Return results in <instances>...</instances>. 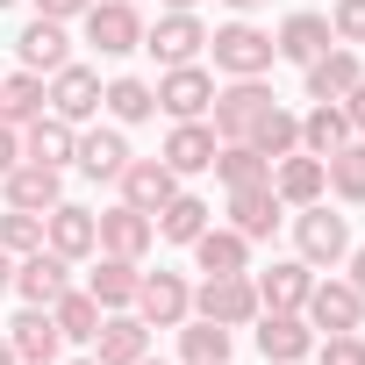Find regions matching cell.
<instances>
[{
  "label": "cell",
  "mask_w": 365,
  "mask_h": 365,
  "mask_svg": "<svg viewBox=\"0 0 365 365\" xmlns=\"http://www.w3.org/2000/svg\"><path fill=\"white\" fill-rule=\"evenodd\" d=\"M194 315H208V322H222V329H244V322H258L265 308H258L251 272H208V279L194 287Z\"/></svg>",
  "instance_id": "cell-1"
},
{
  "label": "cell",
  "mask_w": 365,
  "mask_h": 365,
  "mask_svg": "<svg viewBox=\"0 0 365 365\" xmlns=\"http://www.w3.org/2000/svg\"><path fill=\"white\" fill-rule=\"evenodd\" d=\"M208 51H215V72H230V79H265L272 72V36L265 29H251V22H222L215 36H208Z\"/></svg>",
  "instance_id": "cell-2"
},
{
  "label": "cell",
  "mask_w": 365,
  "mask_h": 365,
  "mask_svg": "<svg viewBox=\"0 0 365 365\" xmlns=\"http://www.w3.org/2000/svg\"><path fill=\"white\" fill-rule=\"evenodd\" d=\"M79 22H86V43H93L101 58H129V51H143V15H136V0H93Z\"/></svg>",
  "instance_id": "cell-3"
},
{
  "label": "cell",
  "mask_w": 365,
  "mask_h": 365,
  "mask_svg": "<svg viewBox=\"0 0 365 365\" xmlns=\"http://www.w3.org/2000/svg\"><path fill=\"white\" fill-rule=\"evenodd\" d=\"M265 108H272V93H265L258 79H230V86H215V101H208V115H215L208 129H215L222 143H244L251 122H258Z\"/></svg>",
  "instance_id": "cell-4"
},
{
  "label": "cell",
  "mask_w": 365,
  "mask_h": 365,
  "mask_svg": "<svg viewBox=\"0 0 365 365\" xmlns=\"http://www.w3.org/2000/svg\"><path fill=\"white\" fill-rule=\"evenodd\" d=\"M294 244H301V265H336V258H351V222L329 215L322 201H308L294 215Z\"/></svg>",
  "instance_id": "cell-5"
},
{
  "label": "cell",
  "mask_w": 365,
  "mask_h": 365,
  "mask_svg": "<svg viewBox=\"0 0 365 365\" xmlns=\"http://www.w3.org/2000/svg\"><path fill=\"white\" fill-rule=\"evenodd\" d=\"M301 315H308L315 336H336V329H358V322H365V294H358L351 279H315L308 301H301Z\"/></svg>",
  "instance_id": "cell-6"
},
{
  "label": "cell",
  "mask_w": 365,
  "mask_h": 365,
  "mask_svg": "<svg viewBox=\"0 0 365 365\" xmlns=\"http://www.w3.org/2000/svg\"><path fill=\"white\" fill-rule=\"evenodd\" d=\"M136 315L150 329H179V322L194 315V287L179 279V272H143L136 279Z\"/></svg>",
  "instance_id": "cell-7"
},
{
  "label": "cell",
  "mask_w": 365,
  "mask_h": 365,
  "mask_svg": "<svg viewBox=\"0 0 365 365\" xmlns=\"http://www.w3.org/2000/svg\"><path fill=\"white\" fill-rule=\"evenodd\" d=\"M143 51H150L158 65H194V58L208 51V29H201V15L165 8V15H158V29H143Z\"/></svg>",
  "instance_id": "cell-8"
},
{
  "label": "cell",
  "mask_w": 365,
  "mask_h": 365,
  "mask_svg": "<svg viewBox=\"0 0 365 365\" xmlns=\"http://www.w3.org/2000/svg\"><path fill=\"white\" fill-rule=\"evenodd\" d=\"M208 101H215V79H208L201 65H165V79H158V108H165L172 122H201Z\"/></svg>",
  "instance_id": "cell-9"
},
{
  "label": "cell",
  "mask_w": 365,
  "mask_h": 365,
  "mask_svg": "<svg viewBox=\"0 0 365 365\" xmlns=\"http://www.w3.org/2000/svg\"><path fill=\"white\" fill-rule=\"evenodd\" d=\"M65 287H72V258H58L51 244L29 251V258H15V294H22L29 308H51Z\"/></svg>",
  "instance_id": "cell-10"
},
{
  "label": "cell",
  "mask_w": 365,
  "mask_h": 365,
  "mask_svg": "<svg viewBox=\"0 0 365 365\" xmlns=\"http://www.w3.org/2000/svg\"><path fill=\"white\" fill-rule=\"evenodd\" d=\"M258 351H265L272 365H301V358L315 351L308 315H301V308H265V322H258Z\"/></svg>",
  "instance_id": "cell-11"
},
{
  "label": "cell",
  "mask_w": 365,
  "mask_h": 365,
  "mask_svg": "<svg viewBox=\"0 0 365 365\" xmlns=\"http://www.w3.org/2000/svg\"><path fill=\"white\" fill-rule=\"evenodd\" d=\"M0 187H8V208H29V215H51L58 201H65V172L58 165H15L8 179H0Z\"/></svg>",
  "instance_id": "cell-12"
},
{
  "label": "cell",
  "mask_w": 365,
  "mask_h": 365,
  "mask_svg": "<svg viewBox=\"0 0 365 365\" xmlns=\"http://www.w3.org/2000/svg\"><path fill=\"white\" fill-rule=\"evenodd\" d=\"M172 194H179V172H172L165 158H129V165H122V201H129V208L158 215Z\"/></svg>",
  "instance_id": "cell-13"
},
{
  "label": "cell",
  "mask_w": 365,
  "mask_h": 365,
  "mask_svg": "<svg viewBox=\"0 0 365 365\" xmlns=\"http://www.w3.org/2000/svg\"><path fill=\"white\" fill-rule=\"evenodd\" d=\"M51 115H65L72 129H79L86 115H101V72H86V65H58V72H51Z\"/></svg>",
  "instance_id": "cell-14"
},
{
  "label": "cell",
  "mask_w": 365,
  "mask_h": 365,
  "mask_svg": "<svg viewBox=\"0 0 365 365\" xmlns=\"http://www.w3.org/2000/svg\"><path fill=\"white\" fill-rule=\"evenodd\" d=\"M72 150H79V129H72L65 115H51V108H43L36 122H22V158H29V165H58V172H65V165H72Z\"/></svg>",
  "instance_id": "cell-15"
},
{
  "label": "cell",
  "mask_w": 365,
  "mask_h": 365,
  "mask_svg": "<svg viewBox=\"0 0 365 365\" xmlns=\"http://www.w3.org/2000/svg\"><path fill=\"white\" fill-rule=\"evenodd\" d=\"M43 244H51L58 258H93V251H101V222H93L86 208L58 201V208L43 215Z\"/></svg>",
  "instance_id": "cell-16"
},
{
  "label": "cell",
  "mask_w": 365,
  "mask_h": 365,
  "mask_svg": "<svg viewBox=\"0 0 365 365\" xmlns=\"http://www.w3.org/2000/svg\"><path fill=\"white\" fill-rule=\"evenodd\" d=\"M8 344H15V365H58V351H65L51 308H22V315L8 322Z\"/></svg>",
  "instance_id": "cell-17"
},
{
  "label": "cell",
  "mask_w": 365,
  "mask_h": 365,
  "mask_svg": "<svg viewBox=\"0 0 365 365\" xmlns=\"http://www.w3.org/2000/svg\"><path fill=\"white\" fill-rule=\"evenodd\" d=\"M143 351H150V322L143 315H122V308L101 315V329H93V358L101 365H136Z\"/></svg>",
  "instance_id": "cell-18"
},
{
  "label": "cell",
  "mask_w": 365,
  "mask_h": 365,
  "mask_svg": "<svg viewBox=\"0 0 365 365\" xmlns=\"http://www.w3.org/2000/svg\"><path fill=\"white\" fill-rule=\"evenodd\" d=\"M272 194H279L287 208H308V201H322V194H329V165H322V158H308V150L279 158V165H272Z\"/></svg>",
  "instance_id": "cell-19"
},
{
  "label": "cell",
  "mask_w": 365,
  "mask_h": 365,
  "mask_svg": "<svg viewBox=\"0 0 365 365\" xmlns=\"http://www.w3.org/2000/svg\"><path fill=\"white\" fill-rule=\"evenodd\" d=\"M279 208H287V201L272 194V179H265V187H230V230L251 237V244L279 230Z\"/></svg>",
  "instance_id": "cell-20"
},
{
  "label": "cell",
  "mask_w": 365,
  "mask_h": 365,
  "mask_svg": "<svg viewBox=\"0 0 365 365\" xmlns=\"http://www.w3.org/2000/svg\"><path fill=\"white\" fill-rule=\"evenodd\" d=\"M358 79H365V65L351 43H329L322 58H308V101H344Z\"/></svg>",
  "instance_id": "cell-21"
},
{
  "label": "cell",
  "mask_w": 365,
  "mask_h": 365,
  "mask_svg": "<svg viewBox=\"0 0 365 365\" xmlns=\"http://www.w3.org/2000/svg\"><path fill=\"white\" fill-rule=\"evenodd\" d=\"M101 222V251H115V258H143L150 244H158V222L143 215V208H108V215H93Z\"/></svg>",
  "instance_id": "cell-22"
},
{
  "label": "cell",
  "mask_w": 365,
  "mask_h": 365,
  "mask_svg": "<svg viewBox=\"0 0 365 365\" xmlns=\"http://www.w3.org/2000/svg\"><path fill=\"white\" fill-rule=\"evenodd\" d=\"M136 258H115V251H101V265L86 272V294L101 301V315H115V308H136Z\"/></svg>",
  "instance_id": "cell-23"
},
{
  "label": "cell",
  "mask_w": 365,
  "mask_h": 365,
  "mask_svg": "<svg viewBox=\"0 0 365 365\" xmlns=\"http://www.w3.org/2000/svg\"><path fill=\"white\" fill-rule=\"evenodd\" d=\"M215 150H222V136L208 122H172V136H165V165L172 172H208Z\"/></svg>",
  "instance_id": "cell-24"
},
{
  "label": "cell",
  "mask_w": 365,
  "mask_h": 365,
  "mask_svg": "<svg viewBox=\"0 0 365 365\" xmlns=\"http://www.w3.org/2000/svg\"><path fill=\"white\" fill-rule=\"evenodd\" d=\"M329 43H336V36H329V15H308V8H301V15H287V22H279V36H272V51H279V58H294V65L322 58Z\"/></svg>",
  "instance_id": "cell-25"
},
{
  "label": "cell",
  "mask_w": 365,
  "mask_h": 365,
  "mask_svg": "<svg viewBox=\"0 0 365 365\" xmlns=\"http://www.w3.org/2000/svg\"><path fill=\"white\" fill-rule=\"evenodd\" d=\"M251 287H258V308H301V301H308V287H315V265L279 258V265H272V272H258Z\"/></svg>",
  "instance_id": "cell-26"
},
{
  "label": "cell",
  "mask_w": 365,
  "mask_h": 365,
  "mask_svg": "<svg viewBox=\"0 0 365 365\" xmlns=\"http://www.w3.org/2000/svg\"><path fill=\"white\" fill-rule=\"evenodd\" d=\"M15 51H22V72H58V65H72V58H65V22H51V15H36V22L15 36Z\"/></svg>",
  "instance_id": "cell-27"
},
{
  "label": "cell",
  "mask_w": 365,
  "mask_h": 365,
  "mask_svg": "<svg viewBox=\"0 0 365 365\" xmlns=\"http://www.w3.org/2000/svg\"><path fill=\"white\" fill-rule=\"evenodd\" d=\"M72 165H79L86 179H122V165H129L122 129H86V136H79V150H72Z\"/></svg>",
  "instance_id": "cell-28"
},
{
  "label": "cell",
  "mask_w": 365,
  "mask_h": 365,
  "mask_svg": "<svg viewBox=\"0 0 365 365\" xmlns=\"http://www.w3.org/2000/svg\"><path fill=\"white\" fill-rule=\"evenodd\" d=\"M43 108H51V86H43V72H15V79H0V122H8V129L36 122Z\"/></svg>",
  "instance_id": "cell-29"
},
{
  "label": "cell",
  "mask_w": 365,
  "mask_h": 365,
  "mask_svg": "<svg viewBox=\"0 0 365 365\" xmlns=\"http://www.w3.org/2000/svg\"><path fill=\"white\" fill-rule=\"evenodd\" d=\"M344 143H351L344 108H336V101H315V108L301 115V150H308V158H329V150H344Z\"/></svg>",
  "instance_id": "cell-30"
},
{
  "label": "cell",
  "mask_w": 365,
  "mask_h": 365,
  "mask_svg": "<svg viewBox=\"0 0 365 365\" xmlns=\"http://www.w3.org/2000/svg\"><path fill=\"white\" fill-rule=\"evenodd\" d=\"M244 143H251V150H265V158L279 165V158H294V150H301V115H287V108L272 101V108L251 122V136H244Z\"/></svg>",
  "instance_id": "cell-31"
},
{
  "label": "cell",
  "mask_w": 365,
  "mask_h": 365,
  "mask_svg": "<svg viewBox=\"0 0 365 365\" xmlns=\"http://www.w3.org/2000/svg\"><path fill=\"white\" fill-rule=\"evenodd\" d=\"M194 265H201V272H251V237H237V230H201V237H194Z\"/></svg>",
  "instance_id": "cell-32"
},
{
  "label": "cell",
  "mask_w": 365,
  "mask_h": 365,
  "mask_svg": "<svg viewBox=\"0 0 365 365\" xmlns=\"http://www.w3.org/2000/svg\"><path fill=\"white\" fill-rule=\"evenodd\" d=\"M51 322H58L65 344H93V329H101V301H93L86 287H65V294L51 301Z\"/></svg>",
  "instance_id": "cell-33"
},
{
  "label": "cell",
  "mask_w": 365,
  "mask_h": 365,
  "mask_svg": "<svg viewBox=\"0 0 365 365\" xmlns=\"http://www.w3.org/2000/svg\"><path fill=\"white\" fill-rule=\"evenodd\" d=\"M101 108H108L122 129H129V122H150V115H158V86H150V79H108V86H101Z\"/></svg>",
  "instance_id": "cell-34"
},
{
  "label": "cell",
  "mask_w": 365,
  "mask_h": 365,
  "mask_svg": "<svg viewBox=\"0 0 365 365\" xmlns=\"http://www.w3.org/2000/svg\"><path fill=\"white\" fill-rule=\"evenodd\" d=\"M150 222H158V237H165V244H194V237L208 230V201H201V194H172Z\"/></svg>",
  "instance_id": "cell-35"
},
{
  "label": "cell",
  "mask_w": 365,
  "mask_h": 365,
  "mask_svg": "<svg viewBox=\"0 0 365 365\" xmlns=\"http://www.w3.org/2000/svg\"><path fill=\"white\" fill-rule=\"evenodd\" d=\"M179 358L187 365H230V329L194 315V322H179Z\"/></svg>",
  "instance_id": "cell-36"
},
{
  "label": "cell",
  "mask_w": 365,
  "mask_h": 365,
  "mask_svg": "<svg viewBox=\"0 0 365 365\" xmlns=\"http://www.w3.org/2000/svg\"><path fill=\"white\" fill-rule=\"evenodd\" d=\"M208 172H222V187H265V179H272V158L251 150V143H222Z\"/></svg>",
  "instance_id": "cell-37"
},
{
  "label": "cell",
  "mask_w": 365,
  "mask_h": 365,
  "mask_svg": "<svg viewBox=\"0 0 365 365\" xmlns=\"http://www.w3.org/2000/svg\"><path fill=\"white\" fill-rule=\"evenodd\" d=\"M0 251H8V258H29V251H43V215H29V208H8V215H0Z\"/></svg>",
  "instance_id": "cell-38"
},
{
  "label": "cell",
  "mask_w": 365,
  "mask_h": 365,
  "mask_svg": "<svg viewBox=\"0 0 365 365\" xmlns=\"http://www.w3.org/2000/svg\"><path fill=\"white\" fill-rule=\"evenodd\" d=\"M322 165H329V187H336L344 201H365V143H344V150H329Z\"/></svg>",
  "instance_id": "cell-39"
},
{
  "label": "cell",
  "mask_w": 365,
  "mask_h": 365,
  "mask_svg": "<svg viewBox=\"0 0 365 365\" xmlns=\"http://www.w3.org/2000/svg\"><path fill=\"white\" fill-rule=\"evenodd\" d=\"M308 358H315V365H365V336H358V329H336V336H322Z\"/></svg>",
  "instance_id": "cell-40"
},
{
  "label": "cell",
  "mask_w": 365,
  "mask_h": 365,
  "mask_svg": "<svg viewBox=\"0 0 365 365\" xmlns=\"http://www.w3.org/2000/svg\"><path fill=\"white\" fill-rule=\"evenodd\" d=\"M329 36H336V43H365V0H336Z\"/></svg>",
  "instance_id": "cell-41"
},
{
  "label": "cell",
  "mask_w": 365,
  "mask_h": 365,
  "mask_svg": "<svg viewBox=\"0 0 365 365\" xmlns=\"http://www.w3.org/2000/svg\"><path fill=\"white\" fill-rule=\"evenodd\" d=\"M336 108H344V122H351V136H365V79H358V86H351V93H344Z\"/></svg>",
  "instance_id": "cell-42"
},
{
  "label": "cell",
  "mask_w": 365,
  "mask_h": 365,
  "mask_svg": "<svg viewBox=\"0 0 365 365\" xmlns=\"http://www.w3.org/2000/svg\"><path fill=\"white\" fill-rule=\"evenodd\" d=\"M22 165V129H8V122H0V179H8Z\"/></svg>",
  "instance_id": "cell-43"
},
{
  "label": "cell",
  "mask_w": 365,
  "mask_h": 365,
  "mask_svg": "<svg viewBox=\"0 0 365 365\" xmlns=\"http://www.w3.org/2000/svg\"><path fill=\"white\" fill-rule=\"evenodd\" d=\"M93 0H36V15H51V22H72V15H86Z\"/></svg>",
  "instance_id": "cell-44"
},
{
  "label": "cell",
  "mask_w": 365,
  "mask_h": 365,
  "mask_svg": "<svg viewBox=\"0 0 365 365\" xmlns=\"http://www.w3.org/2000/svg\"><path fill=\"white\" fill-rule=\"evenodd\" d=\"M351 287L365 294V244H351Z\"/></svg>",
  "instance_id": "cell-45"
},
{
  "label": "cell",
  "mask_w": 365,
  "mask_h": 365,
  "mask_svg": "<svg viewBox=\"0 0 365 365\" xmlns=\"http://www.w3.org/2000/svg\"><path fill=\"white\" fill-rule=\"evenodd\" d=\"M8 287H15V258H8V251H0V294H8Z\"/></svg>",
  "instance_id": "cell-46"
},
{
  "label": "cell",
  "mask_w": 365,
  "mask_h": 365,
  "mask_svg": "<svg viewBox=\"0 0 365 365\" xmlns=\"http://www.w3.org/2000/svg\"><path fill=\"white\" fill-rule=\"evenodd\" d=\"M0 365H15V344H8V329H0Z\"/></svg>",
  "instance_id": "cell-47"
},
{
  "label": "cell",
  "mask_w": 365,
  "mask_h": 365,
  "mask_svg": "<svg viewBox=\"0 0 365 365\" xmlns=\"http://www.w3.org/2000/svg\"><path fill=\"white\" fill-rule=\"evenodd\" d=\"M165 8H179V15H194V8H201V0H165Z\"/></svg>",
  "instance_id": "cell-48"
},
{
  "label": "cell",
  "mask_w": 365,
  "mask_h": 365,
  "mask_svg": "<svg viewBox=\"0 0 365 365\" xmlns=\"http://www.w3.org/2000/svg\"><path fill=\"white\" fill-rule=\"evenodd\" d=\"M230 8H237V15H251V8H265V0H230Z\"/></svg>",
  "instance_id": "cell-49"
},
{
  "label": "cell",
  "mask_w": 365,
  "mask_h": 365,
  "mask_svg": "<svg viewBox=\"0 0 365 365\" xmlns=\"http://www.w3.org/2000/svg\"><path fill=\"white\" fill-rule=\"evenodd\" d=\"M136 365H165V358H150V351H143V358H136Z\"/></svg>",
  "instance_id": "cell-50"
},
{
  "label": "cell",
  "mask_w": 365,
  "mask_h": 365,
  "mask_svg": "<svg viewBox=\"0 0 365 365\" xmlns=\"http://www.w3.org/2000/svg\"><path fill=\"white\" fill-rule=\"evenodd\" d=\"M72 365H101V358H72Z\"/></svg>",
  "instance_id": "cell-51"
},
{
  "label": "cell",
  "mask_w": 365,
  "mask_h": 365,
  "mask_svg": "<svg viewBox=\"0 0 365 365\" xmlns=\"http://www.w3.org/2000/svg\"><path fill=\"white\" fill-rule=\"evenodd\" d=\"M0 8H15V0H0Z\"/></svg>",
  "instance_id": "cell-52"
}]
</instances>
